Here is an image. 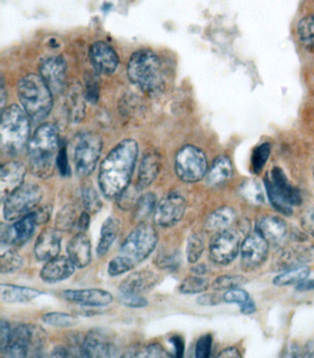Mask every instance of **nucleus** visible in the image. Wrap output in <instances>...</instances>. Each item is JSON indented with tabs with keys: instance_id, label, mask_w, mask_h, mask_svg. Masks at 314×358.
<instances>
[{
	"instance_id": "nucleus-5",
	"label": "nucleus",
	"mask_w": 314,
	"mask_h": 358,
	"mask_svg": "<svg viewBox=\"0 0 314 358\" xmlns=\"http://www.w3.org/2000/svg\"><path fill=\"white\" fill-rule=\"evenodd\" d=\"M52 93L39 75L29 74L20 80L18 95L20 103L34 120L41 121L48 117L53 107Z\"/></svg>"
},
{
	"instance_id": "nucleus-8",
	"label": "nucleus",
	"mask_w": 314,
	"mask_h": 358,
	"mask_svg": "<svg viewBox=\"0 0 314 358\" xmlns=\"http://www.w3.org/2000/svg\"><path fill=\"white\" fill-rule=\"evenodd\" d=\"M158 233L150 224L141 223L130 233L120 248V255L138 264L155 250L158 243Z\"/></svg>"
},
{
	"instance_id": "nucleus-37",
	"label": "nucleus",
	"mask_w": 314,
	"mask_h": 358,
	"mask_svg": "<svg viewBox=\"0 0 314 358\" xmlns=\"http://www.w3.org/2000/svg\"><path fill=\"white\" fill-rule=\"evenodd\" d=\"M209 287V281L200 275H190L184 279L180 285L179 290L185 295H194L205 292Z\"/></svg>"
},
{
	"instance_id": "nucleus-32",
	"label": "nucleus",
	"mask_w": 314,
	"mask_h": 358,
	"mask_svg": "<svg viewBox=\"0 0 314 358\" xmlns=\"http://www.w3.org/2000/svg\"><path fill=\"white\" fill-rule=\"evenodd\" d=\"M236 218L235 211L229 206H222L212 212L206 220V228L208 231H222L228 229Z\"/></svg>"
},
{
	"instance_id": "nucleus-14",
	"label": "nucleus",
	"mask_w": 314,
	"mask_h": 358,
	"mask_svg": "<svg viewBox=\"0 0 314 358\" xmlns=\"http://www.w3.org/2000/svg\"><path fill=\"white\" fill-rule=\"evenodd\" d=\"M186 201L181 194H169L155 209L156 223L164 228H170L183 220L186 210Z\"/></svg>"
},
{
	"instance_id": "nucleus-53",
	"label": "nucleus",
	"mask_w": 314,
	"mask_h": 358,
	"mask_svg": "<svg viewBox=\"0 0 314 358\" xmlns=\"http://www.w3.org/2000/svg\"><path fill=\"white\" fill-rule=\"evenodd\" d=\"M169 343L173 346L174 357L182 358L184 357L185 345V341L179 336H171Z\"/></svg>"
},
{
	"instance_id": "nucleus-62",
	"label": "nucleus",
	"mask_w": 314,
	"mask_h": 358,
	"mask_svg": "<svg viewBox=\"0 0 314 358\" xmlns=\"http://www.w3.org/2000/svg\"><path fill=\"white\" fill-rule=\"evenodd\" d=\"M296 289L301 291V292H307V291L314 290V279H310V280H304L301 283L298 284Z\"/></svg>"
},
{
	"instance_id": "nucleus-34",
	"label": "nucleus",
	"mask_w": 314,
	"mask_h": 358,
	"mask_svg": "<svg viewBox=\"0 0 314 358\" xmlns=\"http://www.w3.org/2000/svg\"><path fill=\"white\" fill-rule=\"evenodd\" d=\"M23 266V259L10 245L1 244L0 270L2 273H13Z\"/></svg>"
},
{
	"instance_id": "nucleus-42",
	"label": "nucleus",
	"mask_w": 314,
	"mask_h": 358,
	"mask_svg": "<svg viewBox=\"0 0 314 358\" xmlns=\"http://www.w3.org/2000/svg\"><path fill=\"white\" fill-rule=\"evenodd\" d=\"M204 250H205V243L201 236L197 233H193L189 236L187 246H186V255H187L189 263L197 264L201 258Z\"/></svg>"
},
{
	"instance_id": "nucleus-29",
	"label": "nucleus",
	"mask_w": 314,
	"mask_h": 358,
	"mask_svg": "<svg viewBox=\"0 0 314 358\" xmlns=\"http://www.w3.org/2000/svg\"><path fill=\"white\" fill-rule=\"evenodd\" d=\"M120 231V221L115 217H107L101 226L97 246V255L104 257L108 253Z\"/></svg>"
},
{
	"instance_id": "nucleus-13",
	"label": "nucleus",
	"mask_w": 314,
	"mask_h": 358,
	"mask_svg": "<svg viewBox=\"0 0 314 358\" xmlns=\"http://www.w3.org/2000/svg\"><path fill=\"white\" fill-rule=\"evenodd\" d=\"M269 241L257 231L247 236L241 244V266L245 271L259 268L269 256Z\"/></svg>"
},
{
	"instance_id": "nucleus-12",
	"label": "nucleus",
	"mask_w": 314,
	"mask_h": 358,
	"mask_svg": "<svg viewBox=\"0 0 314 358\" xmlns=\"http://www.w3.org/2000/svg\"><path fill=\"white\" fill-rule=\"evenodd\" d=\"M240 237L229 229L217 231L209 243V256L213 263L228 266L237 258L241 250Z\"/></svg>"
},
{
	"instance_id": "nucleus-57",
	"label": "nucleus",
	"mask_w": 314,
	"mask_h": 358,
	"mask_svg": "<svg viewBox=\"0 0 314 358\" xmlns=\"http://www.w3.org/2000/svg\"><path fill=\"white\" fill-rule=\"evenodd\" d=\"M178 260L179 258L177 257L176 255H166L159 259V264L162 267H166V268H170V267L178 266Z\"/></svg>"
},
{
	"instance_id": "nucleus-47",
	"label": "nucleus",
	"mask_w": 314,
	"mask_h": 358,
	"mask_svg": "<svg viewBox=\"0 0 314 358\" xmlns=\"http://www.w3.org/2000/svg\"><path fill=\"white\" fill-rule=\"evenodd\" d=\"M250 296L247 291L241 287L232 288L227 290L222 296L224 302L228 304L241 305L248 301Z\"/></svg>"
},
{
	"instance_id": "nucleus-59",
	"label": "nucleus",
	"mask_w": 314,
	"mask_h": 358,
	"mask_svg": "<svg viewBox=\"0 0 314 358\" xmlns=\"http://www.w3.org/2000/svg\"><path fill=\"white\" fill-rule=\"evenodd\" d=\"M219 358H240L241 357V352L238 350L236 348H234V346H231V348H228L224 349L223 351L220 352Z\"/></svg>"
},
{
	"instance_id": "nucleus-24",
	"label": "nucleus",
	"mask_w": 314,
	"mask_h": 358,
	"mask_svg": "<svg viewBox=\"0 0 314 358\" xmlns=\"http://www.w3.org/2000/svg\"><path fill=\"white\" fill-rule=\"evenodd\" d=\"M314 260V246L299 247L286 250L276 256L273 267L276 271H283L301 266Z\"/></svg>"
},
{
	"instance_id": "nucleus-48",
	"label": "nucleus",
	"mask_w": 314,
	"mask_h": 358,
	"mask_svg": "<svg viewBox=\"0 0 314 358\" xmlns=\"http://www.w3.org/2000/svg\"><path fill=\"white\" fill-rule=\"evenodd\" d=\"M212 343H213V339H212L211 334H208L200 337L199 341H197L196 345V351H194L196 357L208 358L210 357L212 351Z\"/></svg>"
},
{
	"instance_id": "nucleus-22",
	"label": "nucleus",
	"mask_w": 314,
	"mask_h": 358,
	"mask_svg": "<svg viewBox=\"0 0 314 358\" xmlns=\"http://www.w3.org/2000/svg\"><path fill=\"white\" fill-rule=\"evenodd\" d=\"M61 235L58 229L48 228L38 237L34 255L39 261L48 262L57 257L61 250Z\"/></svg>"
},
{
	"instance_id": "nucleus-4",
	"label": "nucleus",
	"mask_w": 314,
	"mask_h": 358,
	"mask_svg": "<svg viewBox=\"0 0 314 358\" xmlns=\"http://www.w3.org/2000/svg\"><path fill=\"white\" fill-rule=\"evenodd\" d=\"M30 116L18 106L6 108L1 116L0 144L8 156L18 155L27 145L30 136Z\"/></svg>"
},
{
	"instance_id": "nucleus-9",
	"label": "nucleus",
	"mask_w": 314,
	"mask_h": 358,
	"mask_svg": "<svg viewBox=\"0 0 314 358\" xmlns=\"http://www.w3.org/2000/svg\"><path fill=\"white\" fill-rule=\"evenodd\" d=\"M43 191L36 185H23L3 201V215L6 220H18L30 214L39 205Z\"/></svg>"
},
{
	"instance_id": "nucleus-44",
	"label": "nucleus",
	"mask_w": 314,
	"mask_h": 358,
	"mask_svg": "<svg viewBox=\"0 0 314 358\" xmlns=\"http://www.w3.org/2000/svg\"><path fill=\"white\" fill-rule=\"evenodd\" d=\"M81 197H83L84 208L90 214H97L101 210L103 202L94 189L92 187L84 188L81 193Z\"/></svg>"
},
{
	"instance_id": "nucleus-45",
	"label": "nucleus",
	"mask_w": 314,
	"mask_h": 358,
	"mask_svg": "<svg viewBox=\"0 0 314 358\" xmlns=\"http://www.w3.org/2000/svg\"><path fill=\"white\" fill-rule=\"evenodd\" d=\"M134 266H135V264L129 259L120 255L110 261L108 273L111 276H118L123 275L124 273L129 272V271L134 268Z\"/></svg>"
},
{
	"instance_id": "nucleus-7",
	"label": "nucleus",
	"mask_w": 314,
	"mask_h": 358,
	"mask_svg": "<svg viewBox=\"0 0 314 358\" xmlns=\"http://www.w3.org/2000/svg\"><path fill=\"white\" fill-rule=\"evenodd\" d=\"M48 336L40 326L20 324L11 330L10 340L0 349L7 357H39L42 356Z\"/></svg>"
},
{
	"instance_id": "nucleus-26",
	"label": "nucleus",
	"mask_w": 314,
	"mask_h": 358,
	"mask_svg": "<svg viewBox=\"0 0 314 358\" xmlns=\"http://www.w3.org/2000/svg\"><path fill=\"white\" fill-rule=\"evenodd\" d=\"M257 231L269 241V243L277 244L286 238L287 226L281 217L269 215L258 223Z\"/></svg>"
},
{
	"instance_id": "nucleus-20",
	"label": "nucleus",
	"mask_w": 314,
	"mask_h": 358,
	"mask_svg": "<svg viewBox=\"0 0 314 358\" xmlns=\"http://www.w3.org/2000/svg\"><path fill=\"white\" fill-rule=\"evenodd\" d=\"M26 176L25 166L19 162L5 163L0 169V194L4 201L23 185Z\"/></svg>"
},
{
	"instance_id": "nucleus-63",
	"label": "nucleus",
	"mask_w": 314,
	"mask_h": 358,
	"mask_svg": "<svg viewBox=\"0 0 314 358\" xmlns=\"http://www.w3.org/2000/svg\"><path fill=\"white\" fill-rule=\"evenodd\" d=\"M304 357H314V341H310V342L305 345Z\"/></svg>"
},
{
	"instance_id": "nucleus-25",
	"label": "nucleus",
	"mask_w": 314,
	"mask_h": 358,
	"mask_svg": "<svg viewBox=\"0 0 314 358\" xmlns=\"http://www.w3.org/2000/svg\"><path fill=\"white\" fill-rule=\"evenodd\" d=\"M69 258L78 268H85L92 262V243L84 232L78 233L66 248Z\"/></svg>"
},
{
	"instance_id": "nucleus-17",
	"label": "nucleus",
	"mask_w": 314,
	"mask_h": 358,
	"mask_svg": "<svg viewBox=\"0 0 314 358\" xmlns=\"http://www.w3.org/2000/svg\"><path fill=\"white\" fill-rule=\"evenodd\" d=\"M37 224L33 213L16 220L13 225L1 229V244L7 245H22L33 237Z\"/></svg>"
},
{
	"instance_id": "nucleus-23",
	"label": "nucleus",
	"mask_w": 314,
	"mask_h": 358,
	"mask_svg": "<svg viewBox=\"0 0 314 358\" xmlns=\"http://www.w3.org/2000/svg\"><path fill=\"white\" fill-rule=\"evenodd\" d=\"M75 270L76 266L71 259L57 256L45 264L41 270L40 276L45 283L56 284L71 278Z\"/></svg>"
},
{
	"instance_id": "nucleus-28",
	"label": "nucleus",
	"mask_w": 314,
	"mask_h": 358,
	"mask_svg": "<svg viewBox=\"0 0 314 358\" xmlns=\"http://www.w3.org/2000/svg\"><path fill=\"white\" fill-rule=\"evenodd\" d=\"M161 169V158L156 152H148L142 159L136 187L144 190L155 180Z\"/></svg>"
},
{
	"instance_id": "nucleus-16",
	"label": "nucleus",
	"mask_w": 314,
	"mask_h": 358,
	"mask_svg": "<svg viewBox=\"0 0 314 358\" xmlns=\"http://www.w3.org/2000/svg\"><path fill=\"white\" fill-rule=\"evenodd\" d=\"M62 298L71 303L85 306V307L103 308L112 304L113 296L108 291L99 288L89 289L64 290Z\"/></svg>"
},
{
	"instance_id": "nucleus-41",
	"label": "nucleus",
	"mask_w": 314,
	"mask_h": 358,
	"mask_svg": "<svg viewBox=\"0 0 314 358\" xmlns=\"http://www.w3.org/2000/svg\"><path fill=\"white\" fill-rule=\"evenodd\" d=\"M156 196L152 193H147L139 197L135 206V218L138 221L144 220L156 208Z\"/></svg>"
},
{
	"instance_id": "nucleus-49",
	"label": "nucleus",
	"mask_w": 314,
	"mask_h": 358,
	"mask_svg": "<svg viewBox=\"0 0 314 358\" xmlns=\"http://www.w3.org/2000/svg\"><path fill=\"white\" fill-rule=\"evenodd\" d=\"M99 83L97 77L94 74L90 73L86 77V90L85 96L87 100L91 101L92 103H97L99 98Z\"/></svg>"
},
{
	"instance_id": "nucleus-35",
	"label": "nucleus",
	"mask_w": 314,
	"mask_h": 358,
	"mask_svg": "<svg viewBox=\"0 0 314 358\" xmlns=\"http://www.w3.org/2000/svg\"><path fill=\"white\" fill-rule=\"evenodd\" d=\"M78 215L73 206H64L58 212L56 218L57 229L59 231H69L77 227Z\"/></svg>"
},
{
	"instance_id": "nucleus-54",
	"label": "nucleus",
	"mask_w": 314,
	"mask_h": 358,
	"mask_svg": "<svg viewBox=\"0 0 314 358\" xmlns=\"http://www.w3.org/2000/svg\"><path fill=\"white\" fill-rule=\"evenodd\" d=\"M31 213L34 215L37 226H39L48 222L49 218H50L51 208L49 206H43V208L34 210Z\"/></svg>"
},
{
	"instance_id": "nucleus-61",
	"label": "nucleus",
	"mask_w": 314,
	"mask_h": 358,
	"mask_svg": "<svg viewBox=\"0 0 314 358\" xmlns=\"http://www.w3.org/2000/svg\"><path fill=\"white\" fill-rule=\"evenodd\" d=\"M53 357H71L72 353L71 349L65 348V346H57L52 352Z\"/></svg>"
},
{
	"instance_id": "nucleus-21",
	"label": "nucleus",
	"mask_w": 314,
	"mask_h": 358,
	"mask_svg": "<svg viewBox=\"0 0 314 358\" xmlns=\"http://www.w3.org/2000/svg\"><path fill=\"white\" fill-rule=\"evenodd\" d=\"M159 276L150 270H142L131 273L121 282L119 290L123 294H136L141 295L148 292L157 286Z\"/></svg>"
},
{
	"instance_id": "nucleus-56",
	"label": "nucleus",
	"mask_w": 314,
	"mask_h": 358,
	"mask_svg": "<svg viewBox=\"0 0 314 358\" xmlns=\"http://www.w3.org/2000/svg\"><path fill=\"white\" fill-rule=\"evenodd\" d=\"M220 301H222V299L216 294H206L197 299V303L201 306H214L220 304Z\"/></svg>"
},
{
	"instance_id": "nucleus-46",
	"label": "nucleus",
	"mask_w": 314,
	"mask_h": 358,
	"mask_svg": "<svg viewBox=\"0 0 314 358\" xmlns=\"http://www.w3.org/2000/svg\"><path fill=\"white\" fill-rule=\"evenodd\" d=\"M130 357H169L171 355L167 353L164 348L159 343H151L141 350L134 351L130 353Z\"/></svg>"
},
{
	"instance_id": "nucleus-27",
	"label": "nucleus",
	"mask_w": 314,
	"mask_h": 358,
	"mask_svg": "<svg viewBox=\"0 0 314 358\" xmlns=\"http://www.w3.org/2000/svg\"><path fill=\"white\" fill-rule=\"evenodd\" d=\"M42 291L34 288L20 287L16 285L1 284L0 299L5 303H28L43 295Z\"/></svg>"
},
{
	"instance_id": "nucleus-40",
	"label": "nucleus",
	"mask_w": 314,
	"mask_h": 358,
	"mask_svg": "<svg viewBox=\"0 0 314 358\" xmlns=\"http://www.w3.org/2000/svg\"><path fill=\"white\" fill-rule=\"evenodd\" d=\"M298 36L305 46L314 48V14L304 17L299 22Z\"/></svg>"
},
{
	"instance_id": "nucleus-15",
	"label": "nucleus",
	"mask_w": 314,
	"mask_h": 358,
	"mask_svg": "<svg viewBox=\"0 0 314 358\" xmlns=\"http://www.w3.org/2000/svg\"><path fill=\"white\" fill-rule=\"evenodd\" d=\"M117 354V346L106 331H89L83 340L81 357H113Z\"/></svg>"
},
{
	"instance_id": "nucleus-36",
	"label": "nucleus",
	"mask_w": 314,
	"mask_h": 358,
	"mask_svg": "<svg viewBox=\"0 0 314 358\" xmlns=\"http://www.w3.org/2000/svg\"><path fill=\"white\" fill-rule=\"evenodd\" d=\"M42 321L45 324L57 328L74 327L80 322L78 317L65 313H49L43 316Z\"/></svg>"
},
{
	"instance_id": "nucleus-10",
	"label": "nucleus",
	"mask_w": 314,
	"mask_h": 358,
	"mask_svg": "<svg viewBox=\"0 0 314 358\" xmlns=\"http://www.w3.org/2000/svg\"><path fill=\"white\" fill-rule=\"evenodd\" d=\"M206 154L194 145H185L176 157V173L185 182H197L208 173Z\"/></svg>"
},
{
	"instance_id": "nucleus-33",
	"label": "nucleus",
	"mask_w": 314,
	"mask_h": 358,
	"mask_svg": "<svg viewBox=\"0 0 314 358\" xmlns=\"http://www.w3.org/2000/svg\"><path fill=\"white\" fill-rule=\"evenodd\" d=\"M310 273V267L306 266H297L294 268L285 271L284 273L276 276L273 283L277 287H287L299 284L309 278Z\"/></svg>"
},
{
	"instance_id": "nucleus-64",
	"label": "nucleus",
	"mask_w": 314,
	"mask_h": 358,
	"mask_svg": "<svg viewBox=\"0 0 314 358\" xmlns=\"http://www.w3.org/2000/svg\"><path fill=\"white\" fill-rule=\"evenodd\" d=\"M192 271H193V272L197 275H202L204 273H206V267L205 264H197V266H194Z\"/></svg>"
},
{
	"instance_id": "nucleus-1",
	"label": "nucleus",
	"mask_w": 314,
	"mask_h": 358,
	"mask_svg": "<svg viewBox=\"0 0 314 358\" xmlns=\"http://www.w3.org/2000/svg\"><path fill=\"white\" fill-rule=\"evenodd\" d=\"M138 155V143L126 139L116 145L101 162L98 182L107 199L118 198L129 188Z\"/></svg>"
},
{
	"instance_id": "nucleus-19",
	"label": "nucleus",
	"mask_w": 314,
	"mask_h": 358,
	"mask_svg": "<svg viewBox=\"0 0 314 358\" xmlns=\"http://www.w3.org/2000/svg\"><path fill=\"white\" fill-rule=\"evenodd\" d=\"M89 58L95 71L101 74H112L118 68V55L108 43H93L90 48Z\"/></svg>"
},
{
	"instance_id": "nucleus-39",
	"label": "nucleus",
	"mask_w": 314,
	"mask_h": 358,
	"mask_svg": "<svg viewBox=\"0 0 314 358\" xmlns=\"http://www.w3.org/2000/svg\"><path fill=\"white\" fill-rule=\"evenodd\" d=\"M271 154V145L264 143L255 148L252 151L251 158V169L252 173L259 174L263 171Z\"/></svg>"
},
{
	"instance_id": "nucleus-55",
	"label": "nucleus",
	"mask_w": 314,
	"mask_h": 358,
	"mask_svg": "<svg viewBox=\"0 0 314 358\" xmlns=\"http://www.w3.org/2000/svg\"><path fill=\"white\" fill-rule=\"evenodd\" d=\"M11 329L8 322L1 320L0 321V349H3L7 345L10 340Z\"/></svg>"
},
{
	"instance_id": "nucleus-58",
	"label": "nucleus",
	"mask_w": 314,
	"mask_h": 358,
	"mask_svg": "<svg viewBox=\"0 0 314 358\" xmlns=\"http://www.w3.org/2000/svg\"><path fill=\"white\" fill-rule=\"evenodd\" d=\"M90 223H91V217L89 212H83L78 217L77 228L80 232H85L89 229Z\"/></svg>"
},
{
	"instance_id": "nucleus-31",
	"label": "nucleus",
	"mask_w": 314,
	"mask_h": 358,
	"mask_svg": "<svg viewBox=\"0 0 314 358\" xmlns=\"http://www.w3.org/2000/svg\"><path fill=\"white\" fill-rule=\"evenodd\" d=\"M83 90L80 87L73 86L69 90L66 96V110L68 112L69 121L73 123L83 121L85 113V101Z\"/></svg>"
},
{
	"instance_id": "nucleus-51",
	"label": "nucleus",
	"mask_w": 314,
	"mask_h": 358,
	"mask_svg": "<svg viewBox=\"0 0 314 358\" xmlns=\"http://www.w3.org/2000/svg\"><path fill=\"white\" fill-rule=\"evenodd\" d=\"M57 165L59 169L60 173L62 176H69L71 173L68 161V153H66V147H61L58 151Z\"/></svg>"
},
{
	"instance_id": "nucleus-3",
	"label": "nucleus",
	"mask_w": 314,
	"mask_h": 358,
	"mask_svg": "<svg viewBox=\"0 0 314 358\" xmlns=\"http://www.w3.org/2000/svg\"><path fill=\"white\" fill-rule=\"evenodd\" d=\"M127 75L131 83L147 94H156L164 85L161 59L152 51L139 50L131 55Z\"/></svg>"
},
{
	"instance_id": "nucleus-18",
	"label": "nucleus",
	"mask_w": 314,
	"mask_h": 358,
	"mask_svg": "<svg viewBox=\"0 0 314 358\" xmlns=\"http://www.w3.org/2000/svg\"><path fill=\"white\" fill-rule=\"evenodd\" d=\"M66 64L61 57H49L40 64V74L52 92H59L65 86Z\"/></svg>"
},
{
	"instance_id": "nucleus-11",
	"label": "nucleus",
	"mask_w": 314,
	"mask_h": 358,
	"mask_svg": "<svg viewBox=\"0 0 314 358\" xmlns=\"http://www.w3.org/2000/svg\"><path fill=\"white\" fill-rule=\"evenodd\" d=\"M103 142L97 134L83 133L76 141L74 162L80 176H88L95 170L100 159Z\"/></svg>"
},
{
	"instance_id": "nucleus-60",
	"label": "nucleus",
	"mask_w": 314,
	"mask_h": 358,
	"mask_svg": "<svg viewBox=\"0 0 314 358\" xmlns=\"http://www.w3.org/2000/svg\"><path fill=\"white\" fill-rule=\"evenodd\" d=\"M240 308L241 313L245 314V315H250V314L255 313L257 311V306H255V301L251 298L240 305Z\"/></svg>"
},
{
	"instance_id": "nucleus-38",
	"label": "nucleus",
	"mask_w": 314,
	"mask_h": 358,
	"mask_svg": "<svg viewBox=\"0 0 314 358\" xmlns=\"http://www.w3.org/2000/svg\"><path fill=\"white\" fill-rule=\"evenodd\" d=\"M240 194L244 199L255 205H262L264 203L263 189L257 180H250L244 182L241 186Z\"/></svg>"
},
{
	"instance_id": "nucleus-30",
	"label": "nucleus",
	"mask_w": 314,
	"mask_h": 358,
	"mask_svg": "<svg viewBox=\"0 0 314 358\" xmlns=\"http://www.w3.org/2000/svg\"><path fill=\"white\" fill-rule=\"evenodd\" d=\"M232 176L231 162L227 156L217 157L206 173V182L211 186L225 185Z\"/></svg>"
},
{
	"instance_id": "nucleus-43",
	"label": "nucleus",
	"mask_w": 314,
	"mask_h": 358,
	"mask_svg": "<svg viewBox=\"0 0 314 358\" xmlns=\"http://www.w3.org/2000/svg\"><path fill=\"white\" fill-rule=\"evenodd\" d=\"M248 282V279L240 275H225L219 276L212 283V288L216 291L229 290L241 287Z\"/></svg>"
},
{
	"instance_id": "nucleus-2",
	"label": "nucleus",
	"mask_w": 314,
	"mask_h": 358,
	"mask_svg": "<svg viewBox=\"0 0 314 358\" xmlns=\"http://www.w3.org/2000/svg\"><path fill=\"white\" fill-rule=\"evenodd\" d=\"M59 148V136L55 124L46 123L38 127L28 144L31 173L42 179L53 176Z\"/></svg>"
},
{
	"instance_id": "nucleus-6",
	"label": "nucleus",
	"mask_w": 314,
	"mask_h": 358,
	"mask_svg": "<svg viewBox=\"0 0 314 358\" xmlns=\"http://www.w3.org/2000/svg\"><path fill=\"white\" fill-rule=\"evenodd\" d=\"M270 205L284 215H292L293 208L301 205L302 196L298 188L292 185L280 168L275 167L264 180Z\"/></svg>"
},
{
	"instance_id": "nucleus-50",
	"label": "nucleus",
	"mask_w": 314,
	"mask_h": 358,
	"mask_svg": "<svg viewBox=\"0 0 314 358\" xmlns=\"http://www.w3.org/2000/svg\"><path fill=\"white\" fill-rule=\"evenodd\" d=\"M120 301L126 307L132 308H145L148 305V301L146 299L141 295H136V294L122 293Z\"/></svg>"
},
{
	"instance_id": "nucleus-52",
	"label": "nucleus",
	"mask_w": 314,
	"mask_h": 358,
	"mask_svg": "<svg viewBox=\"0 0 314 358\" xmlns=\"http://www.w3.org/2000/svg\"><path fill=\"white\" fill-rule=\"evenodd\" d=\"M301 225L307 234L314 238V209L305 212L301 217Z\"/></svg>"
}]
</instances>
